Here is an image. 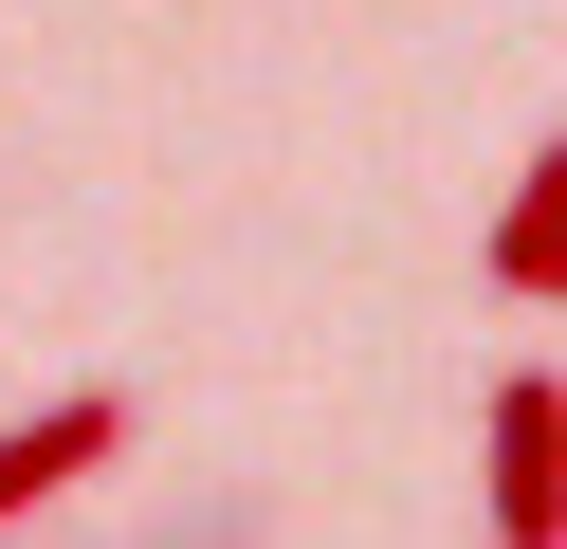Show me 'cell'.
<instances>
[{
    "mask_svg": "<svg viewBox=\"0 0 567 549\" xmlns=\"http://www.w3.org/2000/svg\"><path fill=\"white\" fill-rule=\"evenodd\" d=\"M476 531L494 549H567V385L549 366H513L476 403Z\"/></svg>",
    "mask_w": 567,
    "mask_h": 549,
    "instance_id": "6da1fadb",
    "label": "cell"
},
{
    "mask_svg": "<svg viewBox=\"0 0 567 549\" xmlns=\"http://www.w3.org/2000/svg\"><path fill=\"white\" fill-rule=\"evenodd\" d=\"M549 312H567V275H549Z\"/></svg>",
    "mask_w": 567,
    "mask_h": 549,
    "instance_id": "277c9868",
    "label": "cell"
},
{
    "mask_svg": "<svg viewBox=\"0 0 567 549\" xmlns=\"http://www.w3.org/2000/svg\"><path fill=\"white\" fill-rule=\"evenodd\" d=\"M476 275H494V293H549V275H567V129L530 146V165H513V202L476 220Z\"/></svg>",
    "mask_w": 567,
    "mask_h": 549,
    "instance_id": "3957f363",
    "label": "cell"
},
{
    "mask_svg": "<svg viewBox=\"0 0 567 549\" xmlns=\"http://www.w3.org/2000/svg\"><path fill=\"white\" fill-rule=\"evenodd\" d=\"M111 439H128V403H111V385L38 403V421H0V531H38L55 495H92V476H111Z\"/></svg>",
    "mask_w": 567,
    "mask_h": 549,
    "instance_id": "7a4b0ae2",
    "label": "cell"
}]
</instances>
